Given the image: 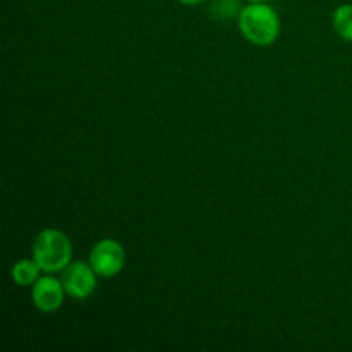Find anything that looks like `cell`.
<instances>
[{
	"mask_svg": "<svg viewBox=\"0 0 352 352\" xmlns=\"http://www.w3.org/2000/svg\"><path fill=\"white\" fill-rule=\"evenodd\" d=\"M248 2H268V0H248Z\"/></svg>",
	"mask_w": 352,
	"mask_h": 352,
	"instance_id": "10",
	"label": "cell"
},
{
	"mask_svg": "<svg viewBox=\"0 0 352 352\" xmlns=\"http://www.w3.org/2000/svg\"><path fill=\"white\" fill-rule=\"evenodd\" d=\"M96 272L93 267L85 261H71L64 270L60 272V280L64 284L65 292L69 298L78 299H88L89 296L95 292L96 289Z\"/></svg>",
	"mask_w": 352,
	"mask_h": 352,
	"instance_id": "4",
	"label": "cell"
},
{
	"mask_svg": "<svg viewBox=\"0 0 352 352\" xmlns=\"http://www.w3.org/2000/svg\"><path fill=\"white\" fill-rule=\"evenodd\" d=\"M332 24L342 40L352 43V3H342L333 10Z\"/></svg>",
	"mask_w": 352,
	"mask_h": 352,
	"instance_id": "7",
	"label": "cell"
},
{
	"mask_svg": "<svg viewBox=\"0 0 352 352\" xmlns=\"http://www.w3.org/2000/svg\"><path fill=\"white\" fill-rule=\"evenodd\" d=\"M65 289L60 278L54 277V274L41 275L36 284L31 287V301L34 308L41 313H55L60 309L65 299Z\"/></svg>",
	"mask_w": 352,
	"mask_h": 352,
	"instance_id": "5",
	"label": "cell"
},
{
	"mask_svg": "<svg viewBox=\"0 0 352 352\" xmlns=\"http://www.w3.org/2000/svg\"><path fill=\"white\" fill-rule=\"evenodd\" d=\"M239 31L250 43L268 47L280 36V17L267 2H250L237 17Z\"/></svg>",
	"mask_w": 352,
	"mask_h": 352,
	"instance_id": "1",
	"label": "cell"
},
{
	"mask_svg": "<svg viewBox=\"0 0 352 352\" xmlns=\"http://www.w3.org/2000/svg\"><path fill=\"white\" fill-rule=\"evenodd\" d=\"M89 265L98 277L112 278L124 270L126 250L122 244L112 237L100 239L89 251Z\"/></svg>",
	"mask_w": 352,
	"mask_h": 352,
	"instance_id": "3",
	"label": "cell"
},
{
	"mask_svg": "<svg viewBox=\"0 0 352 352\" xmlns=\"http://www.w3.org/2000/svg\"><path fill=\"white\" fill-rule=\"evenodd\" d=\"M241 10H243L241 0H212L208 12L217 21H230L239 17Z\"/></svg>",
	"mask_w": 352,
	"mask_h": 352,
	"instance_id": "8",
	"label": "cell"
},
{
	"mask_svg": "<svg viewBox=\"0 0 352 352\" xmlns=\"http://www.w3.org/2000/svg\"><path fill=\"white\" fill-rule=\"evenodd\" d=\"M41 274H43V270L34 261V258H31V260L23 258V260L16 261L12 272H10L14 284L19 285V287H33L38 278L41 277Z\"/></svg>",
	"mask_w": 352,
	"mask_h": 352,
	"instance_id": "6",
	"label": "cell"
},
{
	"mask_svg": "<svg viewBox=\"0 0 352 352\" xmlns=\"http://www.w3.org/2000/svg\"><path fill=\"white\" fill-rule=\"evenodd\" d=\"M177 2L184 3V6H199V3L206 2V0H177Z\"/></svg>",
	"mask_w": 352,
	"mask_h": 352,
	"instance_id": "9",
	"label": "cell"
},
{
	"mask_svg": "<svg viewBox=\"0 0 352 352\" xmlns=\"http://www.w3.org/2000/svg\"><path fill=\"white\" fill-rule=\"evenodd\" d=\"M31 254L43 274H60L72 261V243L58 229H43L33 241Z\"/></svg>",
	"mask_w": 352,
	"mask_h": 352,
	"instance_id": "2",
	"label": "cell"
}]
</instances>
